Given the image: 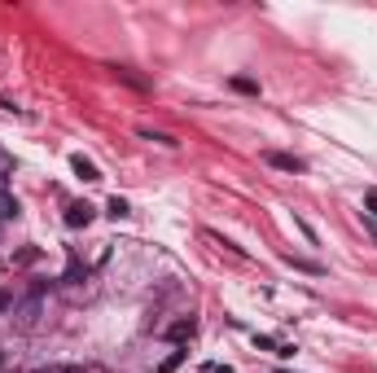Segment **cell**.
I'll return each instance as SVG.
<instances>
[{"label": "cell", "mask_w": 377, "mask_h": 373, "mask_svg": "<svg viewBox=\"0 0 377 373\" xmlns=\"http://www.w3.org/2000/svg\"><path fill=\"white\" fill-rule=\"evenodd\" d=\"M92 216H97V211H92L88 202H71V206H66V224H71V229H84V224H92Z\"/></svg>", "instance_id": "cell-2"}, {"label": "cell", "mask_w": 377, "mask_h": 373, "mask_svg": "<svg viewBox=\"0 0 377 373\" xmlns=\"http://www.w3.org/2000/svg\"><path fill=\"white\" fill-rule=\"evenodd\" d=\"M233 88H237V92H246V97H255V92H259L255 79H233Z\"/></svg>", "instance_id": "cell-9"}, {"label": "cell", "mask_w": 377, "mask_h": 373, "mask_svg": "<svg viewBox=\"0 0 377 373\" xmlns=\"http://www.w3.org/2000/svg\"><path fill=\"white\" fill-rule=\"evenodd\" d=\"M0 365H5V356H0Z\"/></svg>", "instance_id": "cell-15"}, {"label": "cell", "mask_w": 377, "mask_h": 373, "mask_svg": "<svg viewBox=\"0 0 377 373\" xmlns=\"http://www.w3.org/2000/svg\"><path fill=\"white\" fill-rule=\"evenodd\" d=\"M71 167H75V176H79V181H88V185H97V181H101L97 163H92V158H84V154H75V158H71Z\"/></svg>", "instance_id": "cell-3"}, {"label": "cell", "mask_w": 377, "mask_h": 373, "mask_svg": "<svg viewBox=\"0 0 377 373\" xmlns=\"http://www.w3.org/2000/svg\"><path fill=\"white\" fill-rule=\"evenodd\" d=\"M79 277H84V264H79V259H71V268H66V277H62V281H66V286H79Z\"/></svg>", "instance_id": "cell-8"}, {"label": "cell", "mask_w": 377, "mask_h": 373, "mask_svg": "<svg viewBox=\"0 0 377 373\" xmlns=\"http://www.w3.org/2000/svg\"><path fill=\"white\" fill-rule=\"evenodd\" d=\"M106 211H110V216H114V220H123V216H132V206H127L123 198H110V206H106Z\"/></svg>", "instance_id": "cell-7"}, {"label": "cell", "mask_w": 377, "mask_h": 373, "mask_svg": "<svg viewBox=\"0 0 377 373\" xmlns=\"http://www.w3.org/2000/svg\"><path fill=\"white\" fill-rule=\"evenodd\" d=\"M18 198H13V193L9 189H0V224H5V220H18Z\"/></svg>", "instance_id": "cell-4"}, {"label": "cell", "mask_w": 377, "mask_h": 373, "mask_svg": "<svg viewBox=\"0 0 377 373\" xmlns=\"http://www.w3.org/2000/svg\"><path fill=\"white\" fill-rule=\"evenodd\" d=\"M40 373H71V369H40Z\"/></svg>", "instance_id": "cell-14"}, {"label": "cell", "mask_w": 377, "mask_h": 373, "mask_svg": "<svg viewBox=\"0 0 377 373\" xmlns=\"http://www.w3.org/2000/svg\"><path fill=\"white\" fill-rule=\"evenodd\" d=\"M180 360H185V351H171V356H167V360H162V365H158V373H171V369H176Z\"/></svg>", "instance_id": "cell-10"}, {"label": "cell", "mask_w": 377, "mask_h": 373, "mask_svg": "<svg viewBox=\"0 0 377 373\" xmlns=\"http://www.w3.org/2000/svg\"><path fill=\"white\" fill-rule=\"evenodd\" d=\"M193 334H198V321H176V325H171L176 343H185V338H193Z\"/></svg>", "instance_id": "cell-5"}, {"label": "cell", "mask_w": 377, "mask_h": 373, "mask_svg": "<svg viewBox=\"0 0 377 373\" xmlns=\"http://www.w3.org/2000/svg\"><path fill=\"white\" fill-rule=\"evenodd\" d=\"M264 163H268V167H276V171H294V176H299V171H307V163H303V158L281 154V150H268V154H264Z\"/></svg>", "instance_id": "cell-1"}, {"label": "cell", "mask_w": 377, "mask_h": 373, "mask_svg": "<svg viewBox=\"0 0 377 373\" xmlns=\"http://www.w3.org/2000/svg\"><path fill=\"white\" fill-rule=\"evenodd\" d=\"M285 264H290V268H299V272H316V277L325 272L320 264H311V259H299V255H285Z\"/></svg>", "instance_id": "cell-6"}, {"label": "cell", "mask_w": 377, "mask_h": 373, "mask_svg": "<svg viewBox=\"0 0 377 373\" xmlns=\"http://www.w3.org/2000/svg\"><path fill=\"white\" fill-rule=\"evenodd\" d=\"M5 181H9V163L0 158V189H5Z\"/></svg>", "instance_id": "cell-13"}, {"label": "cell", "mask_w": 377, "mask_h": 373, "mask_svg": "<svg viewBox=\"0 0 377 373\" xmlns=\"http://www.w3.org/2000/svg\"><path fill=\"white\" fill-rule=\"evenodd\" d=\"M9 307H13V295H9V290H0V312H9Z\"/></svg>", "instance_id": "cell-12"}, {"label": "cell", "mask_w": 377, "mask_h": 373, "mask_svg": "<svg viewBox=\"0 0 377 373\" xmlns=\"http://www.w3.org/2000/svg\"><path fill=\"white\" fill-rule=\"evenodd\" d=\"M364 206H369V216H377V189H364Z\"/></svg>", "instance_id": "cell-11"}]
</instances>
